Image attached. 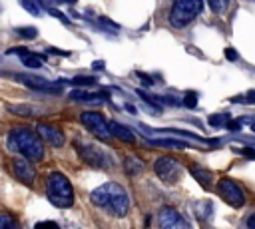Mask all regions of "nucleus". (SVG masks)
I'll return each mask as SVG.
<instances>
[{"mask_svg": "<svg viewBox=\"0 0 255 229\" xmlns=\"http://www.w3.org/2000/svg\"><path fill=\"white\" fill-rule=\"evenodd\" d=\"M247 227H249V229H255V213H251V215L247 217Z\"/></svg>", "mask_w": 255, "mask_h": 229, "instance_id": "2f4dec72", "label": "nucleus"}, {"mask_svg": "<svg viewBox=\"0 0 255 229\" xmlns=\"http://www.w3.org/2000/svg\"><path fill=\"white\" fill-rule=\"evenodd\" d=\"M189 171H191V175L201 183V187H211L213 175H211V171H209V169L199 167V165H191V167H189Z\"/></svg>", "mask_w": 255, "mask_h": 229, "instance_id": "2eb2a0df", "label": "nucleus"}, {"mask_svg": "<svg viewBox=\"0 0 255 229\" xmlns=\"http://www.w3.org/2000/svg\"><path fill=\"white\" fill-rule=\"evenodd\" d=\"M34 161H30L28 157H24V159H14L12 161V171H14V175L20 179V181H24V183H28V185H32L34 183V177H36V171H34V165H32Z\"/></svg>", "mask_w": 255, "mask_h": 229, "instance_id": "9d476101", "label": "nucleus"}, {"mask_svg": "<svg viewBox=\"0 0 255 229\" xmlns=\"http://www.w3.org/2000/svg\"><path fill=\"white\" fill-rule=\"evenodd\" d=\"M44 139L38 131H32L28 127H14L8 133V149L20 153L22 157H28L30 161H40L44 157Z\"/></svg>", "mask_w": 255, "mask_h": 229, "instance_id": "f03ea898", "label": "nucleus"}, {"mask_svg": "<svg viewBox=\"0 0 255 229\" xmlns=\"http://www.w3.org/2000/svg\"><path fill=\"white\" fill-rule=\"evenodd\" d=\"M80 121H82V123H84L96 137H100V139H110V137L114 135L110 123L104 119L102 114H96V112H84V114L80 115Z\"/></svg>", "mask_w": 255, "mask_h": 229, "instance_id": "0eeeda50", "label": "nucleus"}, {"mask_svg": "<svg viewBox=\"0 0 255 229\" xmlns=\"http://www.w3.org/2000/svg\"><path fill=\"white\" fill-rule=\"evenodd\" d=\"M227 129H241V121H227Z\"/></svg>", "mask_w": 255, "mask_h": 229, "instance_id": "7c9ffc66", "label": "nucleus"}, {"mask_svg": "<svg viewBox=\"0 0 255 229\" xmlns=\"http://www.w3.org/2000/svg\"><path fill=\"white\" fill-rule=\"evenodd\" d=\"M201 10H203V0H173L167 20L173 28H185L201 14Z\"/></svg>", "mask_w": 255, "mask_h": 229, "instance_id": "20e7f679", "label": "nucleus"}, {"mask_svg": "<svg viewBox=\"0 0 255 229\" xmlns=\"http://www.w3.org/2000/svg\"><path fill=\"white\" fill-rule=\"evenodd\" d=\"M0 229H16V221H12L8 217V213L0 215Z\"/></svg>", "mask_w": 255, "mask_h": 229, "instance_id": "412c9836", "label": "nucleus"}, {"mask_svg": "<svg viewBox=\"0 0 255 229\" xmlns=\"http://www.w3.org/2000/svg\"><path fill=\"white\" fill-rule=\"evenodd\" d=\"M62 2H76V0H62Z\"/></svg>", "mask_w": 255, "mask_h": 229, "instance_id": "72a5a7b5", "label": "nucleus"}, {"mask_svg": "<svg viewBox=\"0 0 255 229\" xmlns=\"http://www.w3.org/2000/svg\"><path fill=\"white\" fill-rule=\"evenodd\" d=\"M207 4L211 6V10H213V12H223V10L227 8L229 0H207Z\"/></svg>", "mask_w": 255, "mask_h": 229, "instance_id": "aec40b11", "label": "nucleus"}, {"mask_svg": "<svg viewBox=\"0 0 255 229\" xmlns=\"http://www.w3.org/2000/svg\"><path fill=\"white\" fill-rule=\"evenodd\" d=\"M16 32H18L20 36H24V38H34V36L38 34V30H36V28H18Z\"/></svg>", "mask_w": 255, "mask_h": 229, "instance_id": "393cba45", "label": "nucleus"}, {"mask_svg": "<svg viewBox=\"0 0 255 229\" xmlns=\"http://www.w3.org/2000/svg\"><path fill=\"white\" fill-rule=\"evenodd\" d=\"M159 225L165 229H185L187 221L173 207H161L159 209Z\"/></svg>", "mask_w": 255, "mask_h": 229, "instance_id": "1a4fd4ad", "label": "nucleus"}, {"mask_svg": "<svg viewBox=\"0 0 255 229\" xmlns=\"http://www.w3.org/2000/svg\"><path fill=\"white\" fill-rule=\"evenodd\" d=\"M209 123L217 127V125H223V123H227V121H225V115H211V117H209Z\"/></svg>", "mask_w": 255, "mask_h": 229, "instance_id": "bb28decb", "label": "nucleus"}, {"mask_svg": "<svg viewBox=\"0 0 255 229\" xmlns=\"http://www.w3.org/2000/svg\"><path fill=\"white\" fill-rule=\"evenodd\" d=\"M8 112L18 114V115H34L38 110L32 106H8Z\"/></svg>", "mask_w": 255, "mask_h": 229, "instance_id": "6ab92c4d", "label": "nucleus"}, {"mask_svg": "<svg viewBox=\"0 0 255 229\" xmlns=\"http://www.w3.org/2000/svg\"><path fill=\"white\" fill-rule=\"evenodd\" d=\"M18 82L26 84L28 88H34V90H44V92H58V88H54V84L46 82L44 78H38V76H16Z\"/></svg>", "mask_w": 255, "mask_h": 229, "instance_id": "f8f14e48", "label": "nucleus"}, {"mask_svg": "<svg viewBox=\"0 0 255 229\" xmlns=\"http://www.w3.org/2000/svg\"><path fill=\"white\" fill-rule=\"evenodd\" d=\"M22 64H24L26 68H40V66H42V58L28 52V54L22 56Z\"/></svg>", "mask_w": 255, "mask_h": 229, "instance_id": "a211bd4d", "label": "nucleus"}, {"mask_svg": "<svg viewBox=\"0 0 255 229\" xmlns=\"http://www.w3.org/2000/svg\"><path fill=\"white\" fill-rule=\"evenodd\" d=\"M110 127H112V133H114L118 139L128 141V143H133L135 135L131 133V129H129V127H126V125H122V123H118V121H110Z\"/></svg>", "mask_w": 255, "mask_h": 229, "instance_id": "4468645a", "label": "nucleus"}, {"mask_svg": "<svg viewBox=\"0 0 255 229\" xmlns=\"http://www.w3.org/2000/svg\"><path fill=\"white\" fill-rule=\"evenodd\" d=\"M153 171L165 183H177L181 179V165L173 157H169V155L157 157L155 163H153Z\"/></svg>", "mask_w": 255, "mask_h": 229, "instance_id": "39448f33", "label": "nucleus"}, {"mask_svg": "<svg viewBox=\"0 0 255 229\" xmlns=\"http://www.w3.org/2000/svg\"><path fill=\"white\" fill-rule=\"evenodd\" d=\"M124 167H126V173L137 175V173L143 171V161H141L139 157H135V155H128V157L124 159Z\"/></svg>", "mask_w": 255, "mask_h": 229, "instance_id": "dca6fc26", "label": "nucleus"}, {"mask_svg": "<svg viewBox=\"0 0 255 229\" xmlns=\"http://www.w3.org/2000/svg\"><path fill=\"white\" fill-rule=\"evenodd\" d=\"M8 54H18V56L22 58L24 54H28V50H26V48H12V50H8Z\"/></svg>", "mask_w": 255, "mask_h": 229, "instance_id": "c85d7f7f", "label": "nucleus"}, {"mask_svg": "<svg viewBox=\"0 0 255 229\" xmlns=\"http://www.w3.org/2000/svg\"><path fill=\"white\" fill-rule=\"evenodd\" d=\"M153 143H157V145H171V147H185V143L177 141V139H153Z\"/></svg>", "mask_w": 255, "mask_h": 229, "instance_id": "4be33fe9", "label": "nucleus"}, {"mask_svg": "<svg viewBox=\"0 0 255 229\" xmlns=\"http://www.w3.org/2000/svg\"><path fill=\"white\" fill-rule=\"evenodd\" d=\"M48 14H52V16H56L58 20H62L64 24H70V20H68V16L64 14V12H60V10H56V8H48Z\"/></svg>", "mask_w": 255, "mask_h": 229, "instance_id": "b1692460", "label": "nucleus"}, {"mask_svg": "<svg viewBox=\"0 0 255 229\" xmlns=\"http://www.w3.org/2000/svg\"><path fill=\"white\" fill-rule=\"evenodd\" d=\"M225 58H227V60H237L235 50H233V48H227V50H225Z\"/></svg>", "mask_w": 255, "mask_h": 229, "instance_id": "c756f323", "label": "nucleus"}, {"mask_svg": "<svg viewBox=\"0 0 255 229\" xmlns=\"http://www.w3.org/2000/svg\"><path fill=\"white\" fill-rule=\"evenodd\" d=\"M36 131H38L40 137H42L44 141H48L50 145H54V147L64 145V133H62L58 127H54V125H50V123H38V125H36Z\"/></svg>", "mask_w": 255, "mask_h": 229, "instance_id": "9b49d317", "label": "nucleus"}, {"mask_svg": "<svg viewBox=\"0 0 255 229\" xmlns=\"http://www.w3.org/2000/svg\"><path fill=\"white\" fill-rule=\"evenodd\" d=\"M217 191L223 197L225 203H229L231 207H243L245 205V193L239 187V183H235L229 177H223L217 181Z\"/></svg>", "mask_w": 255, "mask_h": 229, "instance_id": "423d86ee", "label": "nucleus"}, {"mask_svg": "<svg viewBox=\"0 0 255 229\" xmlns=\"http://www.w3.org/2000/svg\"><path fill=\"white\" fill-rule=\"evenodd\" d=\"M183 102H185L187 108H195V106H197V96H195V94H187Z\"/></svg>", "mask_w": 255, "mask_h": 229, "instance_id": "a878e982", "label": "nucleus"}, {"mask_svg": "<svg viewBox=\"0 0 255 229\" xmlns=\"http://www.w3.org/2000/svg\"><path fill=\"white\" fill-rule=\"evenodd\" d=\"M76 149L78 155L92 167H110V157L106 155V151L102 147L90 145V143H78L76 141Z\"/></svg>", "mask_w": 255, "mask_h": 229, "instance_id": "6e6552de", "label": "nucleus"}, {"mask_svg": "<svg viewBox=\"0 0 255 229\" xmlns=\"http://www.w3.org/2000/svg\"><path fill=\"white\" fill-rule=\"evenodd\" d=\"M36 227H38V229H40V227H52V229H56L58 223H54V221H40V223H36Z\"/></svg>", "mask_w": 255, "mask_h": 229, "instance_id": "cd10ccee", "label": "nucleus"}, {"mask_svg": "<svg viewBox=\"0 0 255 229\" xmlns=\"http://www.w3.org/2000/svg\"><path fill=\"white\" fill-rule=\"evenodd\" d=\"M46 193H48V199L52 205L56 207H72L74 205V189H72V183L70 179L60 173V171H52L48 175V181H46Z\"/></svg>", "mask_w": 255, "mask_h": 229, "instance_id": "7ed1b4c3", "label": "nucleus"}, {"mask_svg": "<svg viewBox=\"0 0 255 229\" xmlns=\"http://www.w3.org/2000/svg\"><path fill=\"white\" fill-rule=\"evenodd\" d=\"M70 98L78 100V102H98V100H106L108 94L106 92L92 94V92H84V90H74V92H70Z\"/></svg>", "mask_w": 255, "mask_h": 229, "instance_id": "ddd939ff", "label": "nucleus"}, {"mask_svg": "<svg viewBox=\"0 0 255 229\" xmlns=\"http://www.w3.org/2000/svg\"><path fill=\"white\" fill-rule=\"evenodd\" d=\"M72 84H78V86H94L96 84V78H92V76H88V78H74L72 80Z\"/></svg>", "mask_w": 255, "mask_h": 229, "instance_id": "5701e85b", "label": "nucleus"}, {"mask_svg": "<svg viewBox=\"0 0 255 229\" xmlns=\"http://www.w3.org/2000/svg\"><path fill=\"white\" fill-rule=\"evenodd\" d=\"M251 131H253V133H255V121H253V123H251Z\"/></svg>", "mask_w": 255, "mask_h": 229, "instance_id": "473e14b6", "label": "nucleus"}, {"mask_svg": "<svg viewBox=\"0 0 255 229\" xmlns=\"http://www.w3.org/2000/svg\"><path fill=\"white\" fill-rule=\"evenodd\" d=\"M90 199H92V203L96 207L104 209L108 215H114V217H124L129 211V195H128V191L122 185L114 183V181L96 187L92 191Z\"/></svg>", "mask_w": 255, "mask_h": 229, "instance_id": "f257e3e1", "label": "nucleus"}, {"mask_svg": "<svg viewBox=\"0 0 255 229\" xmlns=\"http://www.w3.org/2000/svg\"><path fill=\"white\" fill-rule=\"evenodd\" d=\"M20 4L24 6L26 12H30V14H34V16H40V14H42V4H40V0H20Z\"/></svg>", "mask_w": 255, "mask_h": 229, "instance_id": "f3484780", "label": "nucleus"}]
</instances>
